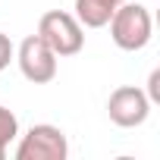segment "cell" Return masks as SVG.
I'll return each mask as SVG.
<instances>
[{"label":"cell","instance_id":"1","mask_svg":"<svg viewBox=\"0 0 160 160\" xmlns=\"http://www.w3.org/2000/svg\"><path fill=\"white\" fill-rule=\"evenodd\" d=\"M110 38L119 50H144L151 44V35H154V19L148 13V7L141 3H132V0H126V3H119L110 16Z\"/></svg>","mask_w":160,"mask_h":160},{"label":"cell","instance_id":"10","mask_svg":"<svg viewBox=\"0 0 160 160\" xmlns=\"http://www.w3.org/2000/svg\"><path fill=\"white\" fill-rule=\"evenodd\" d=\"M113 3H126V0H113Z\"/></svg>","mask_w":160,"mask_h":160},{"label":"cell","instance_id":"5","mask_svg":"<svg viewBox=\"0 0 160 160\" xmlns=\"http://www.w3.org/2000/svg\"><path fill=\"white\" fill-rule=\"evenodd\" d=\"M107 113L119 129H138L148 122L151 116V101L138 85H122L110 94L107 101Z\"/></svg>","mask_w":160,"mask_h":160},{"label":"cell","instance_id":"6","mask_svg":"<svg viewBox=\"0 0 160 160\" xmlns=\"http://www.w3.org/2000/svg\"><path fill=\"white\" fill-rule=\"evenodd\" d=\"M119 3H113V0H75V19L82 22V28H104L113 16Z\"/></svg>","mask_w":160,"mask_h":160},{"label":"cell","instance_id":"4","mask_svg":"<svg viewBox=\"0 0 160 160\" xmlns=\"http://www.w3.org/2000/svg\"><path fill=\"white\" fill-rule=\"evenodd\" d=\"M13 60L19 63L22 75L28 78V82H35V85H47V82L57 78V53L38 35L22 38V44H19V50H16Z\"/></svg>","mask_w":160,"mask_h":160},{"label":"cell","instance_id":"7","mask_svg":"<svg viewBox=\"0 0 160 160\" xmlns=\"http://www.w3.org/2000/svg\"><path fill=\"white\" fill-rule=\"evenodd\" d=\"M16 135H19V119H16V113L7 110V107H0V160L10 154V144L16 141Z\"/></svg>","mask_w":160,"mask_h":160},{"label":"cell","instance_id":"8","mask_svg":"<svg viewBox=\"0 0 160 160\" xmlns=\"http://www.w3.org/2000/svg\"><path fill=\"white\" fill-rule=\"evenodd\" d=\"M13 57H16V47H13L10 35H3V32H0V72H3V69L13 63Z\"/></svg>","mask_w":160,"mask_h":160},{"label":"cell","instance_id":"3","mask_svg":"<svg viewBox=\"0 0 160 160\" xmlns=\"http://www.w3.org/2000/svg\"><path fill=\"white\" fill-rule=\"evenodd\" d=\"M66 154H69V141L63 129L50 122L32 126L16 144V160H66Z\"/></svg>","mask_w":160,"mask_h":160},{"label":"cell","instance_id":"9","mask_svg":"<svg viewBox=\"0 0 160 160\" xmlns=\"http://www.w3.org/2000/svg\"><path fill=\"white\" fill-rule=\"evenodd\" d=\"M144 94H148V101H151V104H157V101H160V69H154V72L148 75V91H144Z\"/></svg>","mask_w":160,"mask_h":160},{"label":"cell","instance_id":"2","mask_svg":"<svg viewBox=\"0 0 160 160\" xmlns=\"http://www.w3.org/2000/svg\"><path fill=\"white\" fill-rule=\"evenodd\" d=\"M38 38L57 53V57H75L85 47V28L72 13L66 10H50L38 22Z\"/></svg>","mask_w":160,"mask_h":160}]
</instances>
